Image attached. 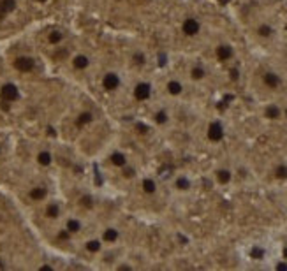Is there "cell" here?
<instances>
[{
    "label": "cell",
    "mask_w": 287,
    "mask_h": 271,
    "mask_svg": "<svg viewBox=\"0 0 287 271\" xmlns=\"http://www.w3.org/2000/svg\"><path fill=\"white\" fill-rule=\"evenodd\" d=\"M9 65L20 76H34L41 71V58L30 49H20L9 56Z\"/></svg>",
    "instance_id": "6da1fadb"
},
{
    "label": "cell",
    "mask_w": 287,
    "mask_h": 271,
    "mask_svg": "<svg viewBox=\"0 0 287 271\" xmlns=\"http://www.w3.org/2000/svg\"><path fill=\"white\" fill-rule=\"evenodd\" d=\"M42 41H44V46L49 48L51 51H56V49H64V46L69 41V32L64 27H59V25H53L42 35Z\"/></svg>",
    "instance_id": "7a4b0ae2"
},
{
    "label": "cell",
    "mask_w": 287,
    "mask_h": 271,
    "mask_svg": "<svg viewBox=\"0 0 287 271\" xmlns=\"http://www.w3.org/2000/svg\"><path fill=\"white\" fill-rule=\"evenodd\" d=\"M42 206V213H44V219L51 224H60L62 219L66 217V208H64L62 201L55 197H49L48 201L44 202Z\"/></svg>",
    "instance_id": "3957f363"
},
{
    "label": "cell",
    "mask_w": 287,
    "mask_h": 271,
    "mask_svg": "<svg viewBox=\"0 0 287 271\" xmlns=\"http://www.w3.org/2000/svg\"><path fill=\"white\" fill-rule=\"evenodd\" d=\"M21 101V88L16 81L9 80L6 83L0 85V102L6 106H13Z\"/></svg>",
    "instance_id": "277c9868"
},
{
    "label": "cell",
    "mask_w": 287,
    "mask_h": 271,
    "mask_svg": "<svg viewBox=\"0 0 287 271\" xmlns=\"http://www.w3.org/2000/svg\"><path fill=\"white\" fill-rule=\"evenodd\" d=\"M100 87L107 94H114V92L122 90V87H124V76L118 71H106L100 76Z\"/></svg>",
    "instance_id": "5b68a950"
},
{
    "label": "cell",
    "mask_w": 287,
    "mask_h": 271,
    "mask_svg": "<svg viewBox=\"0 0 287 271\" xmlns=\"http://www.w3.org/2000/svg\"><path fill=\"white\" fill-rule=\"evenodd\" d=\"M92 63H94V60H92L90 53L83 51V49H80V51H74L73 55L69 56L71 69L76 71V73H87V71L92 67Z\"/></svg>",
    "instance_id": "8992f818"
},
{
    "label": "cell",
    "mask_w": 287,
    "mask_h": 271,
    "mask_svg": "<svg viewBox=\"0 0 287 271\" xmlns=\"http://www.w3.org/2000/svg\"><path fill=\"white\" fill-rule=\"evenodd\" d=\"M23 9V0H0V25L13 20Z\"/></svg>",
    "instance_id": "52a82bcc"
},
{
    "label": "cell",
    "mask_w": 287,
    "mask_h": 271,
    "mask_svg": "<svg viewBox=\"0 0 287 271\" xmlns=\"http://www.w3.org/2000/svg\"><path fill=\"white\" fill-rule=\"evenodd\" d=\"M180 30L185 37L196 39V37H199L201 32H203V21H201L197 16H185L180 23Z\"/></svg>",
    "instance_id": "ba28073f"
},
{
    "label": "cell",
    "mask_w": 287,
    "mask_h": 271,
    "mask_svg": "<svg viewBox=\"0 0 287 271\" xmlns=\"http://www.w3.org/2000/svg\"><path fill=\"white\" fill-rule=\"evenodd\" d=\"M153 95V83L148 80H139L132 87V99L136 102H148Z\"/></svg>",
    "instance_id": "9c48e42d"
},
{
    "label": "cell",
    "mask_w": 287,
    "mask_h": 271,
    "mask_svg": "<svg viewBox=\"0 0 287 271\" xmlns=\"http://www.w3.org/2000/svg\"><path fill=\"white\" fill-rule=\"evenodd\" d=\"M49 197H51V194H49V187L46 183H35L27 190V199L30 201V205H44Z\"/></svg>",
    "instance_id": "30bf717a"
},
{
    "label": "cell",
    "mask_w": 287,
    "mask_h": 271,
    "mask_svg": "<svg viewBox=\"0 0 287 271\" xmlns=\"http://www.w3.org/2000/svg\"><path fill=\"white\" fill-rule=\"evenodd\" d=\"M224 138H225L224 123H222L220 120H211L206 127V139L210 143H213V145H217V143L224 141Z\"/></svg>",
    "instance_id": "8fae6325"
},
{
    "label": "cell",
    "mask_w": 287,
    "mask_h": 271,
    "mask_svg": "<svg viewBox=\"0 0 287 271\" xmlns=\"http://www.w3.org/2000/svg\"><path fill=\"white\" fill-rule=\"evenodd\" d=\"M34 162L37 164L41 169H48V167H51L53 164H55V153H53V150L49 148V146H41V148H37V152H35Z\"/></svg>",
    "instance_id": "7c38bea8"
},
{
    "label": "cell",
    "mask_w": 287,
    "mask_h": 271,
    "mask_svg": "<svg viewBox=\"0 0 287 271\" xmlns=\"http://www.w3.org/2000/svg\"><path fill=\"white\" fill-rule=\"evenodd\" d=\"M60 226H62L64 229H66L67 233L71 234V236H78V234L83 231L85 222H83V219H81V217H78V215H67V213H66V217L62 219Z\"/></svg>",
    "instance_id": "4fadbf2b"
},
{
    "label": "cell",
    "mask_w": 287,
    "mask_h": 271,
    "mask_svg": "<svg viewBox=\"0 0 287 271\" xmlns=\"http://www.w3.org/2000/svg\"><path fill=\"white\" fill-rule=\"evenodd\" d=\"M99 238L102 240L104 245H107V247H113V245L120 243L122 240V229L117 226H106L102 231H100Z\"/></svg>",
    "instance_id": "5bb4252c"
},
{
    "label": "cell",
    "mask_w": 287,
    "mask_h": 271,
    "mask_svg": "<svg viewBox=\"0 0 287 271\" xmlns=\"http://www.w3.org/2000/svg\"><path fill=\"white\" fill-rule=\"evenodd\" d=\"M235 56H236V49L231 42H218V44L215 46V58H217L218 62L222 63L231 62Z\"/></svg>",
    "instance_id": "9a60e30c"
},
{
    "label": "cell",
    "mask_w": 287,
    "mask_h": 271,
    "mask_svg": "<svg viewBox=\"0 0 287 271\" xmlns=\"http://www.w3.org/2000/svg\"><path fill=\"white\" fill-rule=\"evenodd\" d=\"M261 81H263L264 88L273 90V92L282 88V85H284V80H282V76L277 71H264L263 76H261Z\"/></svg>",
    "instance_id": "2e32d148"
},
{
    "label": "cell",
    "mask_w": 287,
    "mask_h": 271,
    "mask_svg": "<svg viewBox=\"0 0 287 271\" xmlns=\"http://www.w3.org/2000/svg\"><path fill=\"white\" fill-rule=\"evenodd\" d=\"M192 187H194V181L189 174L182 173L173 178V190L178 192V194H187V192L192 190Z\"/></svg>",
    "instance_id": "e0dca14e"
},
{
    "label": "cell",
    "mask_w": 287,
    "mask_h": 271,
    "mask_svg": "<svg viewBox=\"0 0 287 271\" xmlns=\"http://www.w3.org/2000/svg\"><path fill=\"white\" fill-rule=\"evenodd\" d=\"M185 92V85L180 78H169L166 81V94L169 97H182Z\"/></svg>",
    "instance_id": "ac0fdd59"
},
{
    "label": "cell",
    "mask_w": 287,
    "mask_h": 271,
    "mask_svg": "<svg viewBox=\"0 0 287 271\" xmlns=\"http://www.w3.org/2000/svg\"><path fill=\"white\" fill-rule=\"evenodd\" d=\"M94 122H95V115L90 109H81L76 115V118H74V125H76L78 129H87V127L92 125Z\"/></svg>",
    "instance_id": "d6986e66"
},
{
    "label": "cell",
    "mask_w": 287,
    "mask_h": 271,
    "mask_svg": "<svg viewBox=\"0 0 287 271\" xmlns=\"http://www.w3.org/2000/svg\"><path fill=\"white\" fill-rule=\"evenodd\" d=\"M189 78L194 81V83H201V81H204L208 78V69L204 63L201 62H196L191 65V69H189Z\"/></svg>",
    "instance_id": "ffe728a7"
},
{
    "label": "cell",
    "mask_w": 287,
    "mask_h": 271,
    "mask_svg": "<svg viewBox=\"0 0 287 271\" xmlns=\"http://www.w3.org/2000/svg\"><path fill=\"white\" fill-rule=\"evenodd\" d=\"M263 116L268 120V122H277V120H280L282 116H284V113H282V106H278L277 102H270V104L264 106Z\"/></svg>",
    "instance_id": "44dd1931"
},
{
    "label": "cell",
    "mask_w": 287,
    "mask_h": 271,
    "mask_svg": "<svg viewBox=\"0 0 287 271\" xmlns=\"http://www.w3.org/2000/svg\"><path fill=\"white\" fill-rule=\"evenodd\" d=\"M107 160H109L111 166L117 167V169H122V167H125L129 164L127 153L122 152V150H113V152L107 155Z\"/></svg>",
    "instance_id": "7402d4cb"
},
{
    "label": "cell",
    "mask_w": 287,
    "mask_h": 271,
    "mask_svg": "<svg viewBox=\"0 0 287 271\" xmlns=\"http://www.w3.org/2000/svg\"><path fill=\"white\" fill-rule=\"evenodd\" d=\"M256 35L259 39H264V41H270V39L275 37V27L268 21H261L256 27Z\"/></svg>",
    "instance_id": "603a6c76"
},
{
    "label": "cell",
    "mask_w": 287,
    "mask_h": 271,
    "mask_svg": "<svg viewBox=\"0 0 287 271\" xmlns=\"http://www.w3.org/2000/svg\"><path fill=\"white\" fill-rule=\"evenodd\" d=\"M139 187H141L143 194L146 195H155L157 190H159V183H157V180L153 176H143Z\"/></svg>",
    "instance_id": "cb8c5ba5"
},
{
    "label": "cell",
    "mask_w": 287,
    "mask_h": 271,
    "mask_svg": "<svg viewBox=\"0 0 287 271\" xmlns=\"http://www.w3.org/2000/svg\"><path fill=\"white\" fill-rule=\"evenodd\" d=\"M215 181H217L218 185H222V187H225V185H229L233 181V171L229 169V167H218L217 171H215Z\"/></svg>",
    "instance_id": "d4e9b609"
},
{
    "label": "cell",
    "mask_w": 287,
    "mask_h": 271,
    "mask_svg": "<svg viewBox=\"0 0 287 271\" xmlns=\"http://www.w3.org/2000/svg\"><path fill=\"white\" fill-rule=\"evenodd\" d=\"M152 118H153V123H155V125H159V127H164V125H167V123L171 122V115H169V111H167L166 108L155 109V111H153V115H152Z\"/></svg>",
    "instance_id": "484cf974"
},
{
    "label": "cell",
    "mask_w": 287,
    "mask_h": 271,
    "mask_svg": "<svg viewBox=\"0 0 287 271\" xmlns=\"http://www.w3.org/2000/svg\"><path fill=\"white\" fill-rule=\"evenodd\" d=\"M131 62L136 67H145L148 63V55H146L145 49H134L131 55Z\"/></svg>",
    "instance_id": "4316f807"
},
{
    "label": "cell",
    "mask_w": 287,
    "mask_h": 271,
    "mask_svg": "<svg viewBox=\"0 0 287 271\" xmlns=\"http://www.w3.org/2000/svg\"><path fill=\"white\" fill-rule=\"evenodd\" d=\"M266 255H268V250L259 243L252 245V247H250V250H249V257L252 259V261H264V259H266Z\"/></svg>",
    "instance_id": "83f0119b"
},
{
    "label": "cell",
    "mask_w": 287,
    "mask_h": 271,
    "mask_svg": "<svg viewBox=\"0 0 287 271\" xmlns=\"http://www.w3.org/2000/svg\"><path fill=\"white\" fill-rule=\"evenodd\" d=\"M102 248H104V243L100 238H90V240L85 241V250H87L88 254H99Z\"/></svg>",
    "instance_id": "f1b7e54d"
},
{
    "label": "cell",
    "mask_w": 287,
    "mask_h": 271,
    "mask_svg": "<svg viewBox=\"0 0 287 271\" xmlns=\"http://www.w3.org/2000/svg\"><path fill=\"white\" fill-rule=\"evenodd\" d=\"M273 176L277 178V180H280V181L287 180V164L285 162H280V164H277V166H275Z\"/></svg>",
    "instance_id": "f546056e"
},
{
    "label": "cell",
    "mask_w": 287,
    "mask_h": 271,
    "mask_svg": "<svg viewBox=\"0 0 287 271\" xmlns=\"http://www.w3.org/2000/svg\"><path fill=\"white\" fill-rule=\"evenodd\" d=\"M122 174H124V178H127V180H131V178H134V176H138V171H136V167L132 166L131 162L127 164L125 167H122Z\"/></svg>",
    "instance_id": "4dcf8cb0"
},
{
    "label": "cell",
    "mask_w": 287,
    "mask_h": 271,
    "mask_svg": "<svg viewBox=\"0 0 287 271\" xmlns=\"http://www.w3.org/2000/svg\"><path fill=\"white\" fill-rule=\"evenodd\" d=\"M30 7H37V9H44V7L51 6L53 0H25Z\"/></svg>",
    "instance_id": "1f68e13d"
},
{
    "label": "cell",
    "mask_w": 287,
    "mask_h": 271,
    "mask_svg": "<svg viewBox=\"0 0 287 271\" xmlns=\"http://www.w3.org/2000/svg\"><path fill=\"white\" fill-rule=\"evenodd\" d=\"M275 268H277V269H287V264H285V262H278Z\"/></svg>",
    "instance_id": "d6a6232c"
},
{
    "label": "cell",
    "mask_w": 287,
    "mask_h": 271,
    "mask_svg": "<svg viewBox=\"0 0 287 271\" xmlns=\"http://www.w3.org/2000/svg\"><path fill=\"white\" fill-rule=\"evenodd\" d=\"M4 153H6V150H4V145L0 143V160L4 159Z\"/></svg>",
    "instance_id": "836d02e7"
},
{
    "label": "cell",
    "mask_w": 287,
    "mask_h": 271,
    "mask_svg": "<svg viewBox=\"0 0 287 271\" xmlns=\"http://www.w3.org/2000/svg\"><path fill=\"white\" fill-rule=\"evenodd\" d=\"M282 113H284V118L287 120V104L284 106V108H282Z\"/></svg>",
    "instance_id": "e575fe53"
},
{
    "label": "cell",
    "mask_w": 287,
    "mask_h": 271,
    "mask_svg": "<svg viewBox=\"0 0 287 271\" xmlns=\"http://www.w3.org/2000/svg\"><path fill=\"white\" fill-rule=\"evenodd\" d=\"M282 259H284V261H287V247L284 248V257H282Z\"/></svg>",
    "instance_id": "d590c367"
},
{
    "label": "cell",
    "mask_w": 287,
    "mask_h": 271,
    "mask_svg": "<svg viewBox=\"0 0 287 271\" xmlns=\"http://www.w3.org/2000/svg\"><path fill=\"white\" fill-rule=\"evenodd\" d=\"M285 28H287V25H285Z\"/></svg>",
    "instance_id": "8d00e7d4"
}]
</instances>
